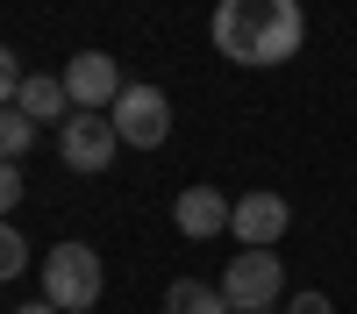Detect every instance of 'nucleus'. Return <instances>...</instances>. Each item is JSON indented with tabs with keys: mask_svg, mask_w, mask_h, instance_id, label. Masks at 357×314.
I'll return each mask as SVG.
<instances>
[{
	"mask_svg": "<svg viewBox=\"0 0 357 314\" xmlns=\"http://www.w3.org/2000/svg\"><path fill=\"white\" fill-rule=\"evenodd\" d=\"M107 122H114V136H122L129 150H158L172 136V100L158 86H122V100L107 107Z\"/></svg>",
	"mask_w": 357,
	"mask_h": 314,
	"instance_id": "4",
	"label": "nucleus"
},
{
	"mask_svg": "<svg viewBox=\"0 0 357 314\" xmlns=\"http://www.w3.org/2000/svg\"><path fill=\"white\" fill-rule=\"evenodd\" d=\"M165 314H236L222 300V285H200V278H172L165 285Z\"/></svg>",
	"mask_w": 357,
	"mask_h": 314,
	"instance_id": "10",
	"label": "nucleus"
},
{
	"mask_svg": "<svg viewBox=\"0 0 357 314\" xmlns=\"http://www.w3.org/2000/svg\"><path fill=\"white\" fill-rule=\"evenodd\" d=\"M114 150H122V136H114V122L107 114H93V107H72V122L57 129V157H65L72 171H107L114 164Z\"/></svg>",
	"mask_w": 357,
	"mask_h": 314,
	"instance_id": "5",
	"label": "nucleus"
},
{
	"mask_svg": "<svg viewBox=\"0 0 357 314\" xmlns=\"http://www.w3.org/2000/svg\"><path fill=\"white\" fill-rule=\"evenodd\" d=\"M286 293V265H279V250H236L229 257V272H222V300L236 314H264Z\"/></svg>",
	"mask_w": 357,
	"mask_h": 314,
	"instance_id": "3",
	"label": "nucleus"
},
{
	"mask_svg": "<svg viewBox=\"0 0 357 314\" xmlns=\"http://www.w3.org/2000/svg\"><path fill=\"white\" fill-rule=\"evenodd\" d=\"M286 314H336V300H329V293H301Z\"/></svg>",
	"mask_w": 357,
	"mask_h": 314,
	"instance_id": "15",
	"label": "nucleus"
},
{
	"mask_svg": "<svg viewBox=\"0 0 357 314\" xmlns=\"http://www.w3.org/2000/svg\"><path fill=\"white\" fill-rule=\"evenodd\" d=\"M229 214H236V207H229V200H222L215 186H186V193L172 200L178 236H193V243H200V236H222V228H229Z\"/></svg>",
	"mask_w": 357,
	"mask_h": 314,
	"instance_id": "8",
	"label": "nucleus"
},
{
	"mask_svg": "<svg viewBox=\"0 0 357 314\" xmlns=\"http://www.w3.org/2000/svg\"><path fill=\"white\" fill-rule=\"evenodd\" d=\"M29 143H36V122H29L22 107H0V157L22 164V157H29Z\"/></svg>",
	"mask_w": 357,
	"mask_h": 314,
	"instance_id": "11",
	"label": "nucleus"
},
{
	"mask_svg": "<svg viewBox=\"0 0 357 314\" xmlns=\"http://www.w3.org/2000/svg\"><path fill=\"white\" fill-rule=\"evenodd\" d=\"M207 29H215V50L250 72H272L286 57H301V43H307L301 0H222Z\"/></svg>",
	"mask_w": 357,
	"mask_h": 314,
	"instance_id": "1",
	"label": "nucleus"
},
{
	"mask_svg": "<svg viewBox=\"0 0 357 314\" xmlns=\"http://www.w3.org/2000/svg\"><path fill=\"white\" fill-rule=\"evenodd\" d=\"M100 285H107L100 250H86V243H57V250L43 257V300H50L57 314H86V307H100Z\"/></svg>",
	"mask_w": 357,
	"mask_h": 314,
	"instance_id": "2",
	"label": "nucleus"
},
{
	"mask_svg": "<svg viewBox=\"0 0 357 314\" xmlns=\"http://www.w3.org/2000/svg\"><path fill=\"white\" fill-rule=\"evenodd\" d=\"M22 193H29V186H22V164H8V157H0V221L22 207Z\"/></svg>",
	"mask_w": 357,
	"mask_h": 314,
	"instance_id": "13",
	"label": "nucleus"
},
{
	"mask_svg": "<svg viewBox=\"0 0 357 314\" xmlns=\"http://www.w3.org/2000/svg\"><path fill=\"white\" fill-rule=\"evenodd\" d=\"M29 122H57L65 129L72 122V93H65V72H29L22 79V100H15Z\"/></svg>",
	"mask_w": 357,
	"mask_h": 314,
	"instance_id": "9",
	"label": "nucleus"
},
{
	"mask_svg": "<svg viewBox=\"0 0 357 314\" xmlns=\"http://www.w3.org/2000/svg\"><path fill=\"white\" fill-rule=\"evenodd\" d=\"M15 100H22V57L0 43V107H15Z\"/></svg>",
	"mask_w": 357,
	"mask_h": 314,
	"instance_id": "14",
	"label": "nucleus"
},
{
	"mask_svg": "<svg viewBox=\"0 0 357 314\" xmlns=\"http://www.w3.org/2000/svg\"><path fill=\"white\" fill-rule=\"evenodd\" d=\"M122 65H114V57L107 50H79L72 57V65H65V93H72V107H114V100H122Z\"/></svg>",
	"mask_w": 357,
	"mask_h": 314,
	"instance_id": "6",
	"label": "nucleus"
},
{
	"mask_svg": "<svg viewBox=\"0 0 357 314\" xmlns=\"http://www.w3.org/2000/svg\"><path fill=\"white\" fill-rule=\"evenodd\" d=\"M229 228H236V243L243 250H272L286 228H293V207L279 193H243L236 200V214H229Z\"/></svg>",
	"mask_w": 357,
	"mask_h": 314,
	"instance_id": "7",
	"label": "nucleus"
},
{
	"mask_svg": "<svg viewBox=\"0 0 357 314\" xmlns=\"http://www.w3.org/2000/svg\"><path fill=\"white\" fill-rule=\"evenodd\" d=\"M29 272V243H22V228L0 221V278H22Z\"/></svg>",
	"mask_w": 357,
	"mask_h": 314,
	"instance_id": "12",
	"label": "nucleus"
},
{
	"mask_svg": "<svg viewBox=\"0 0 357 314\" xmlns=\"http://www.w3.org/2000/svg\"><path fill=\"white\" fill-rule=\"evenodd\" d=\"M15 314H57V307H50V300H29V307H15Z\"/></svg>",
	"mask_w": 357,
	"mask_h": 314,
	"instance_id": "16",
	"label": "nucleus"
}]
</instances>
